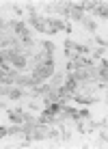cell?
Returning <instances> with one entry per match:
<instances>
[{
  "label": "cell",
  "instance_id": "1",
  "mask_svg": "<svg viewBox=\"0 0 108 149\" xmlns=\"http://www.w3.org/2000/svg\"><path fill=\"white\" fill-rule=\"evenodd\" d=\"M48 74H52V63H45L41 69H37V78H45Z\"/></svg>",
  "mask_w": 108,
  "mask_h": 149
},
{
  "label": "cell",
  "instance_id": "2",
  "mask_svg": "<svg viewBox=\"0 0 108 149\" xmlns=\"http://www.w3.org/2000/svg\"><path fill=\"white\" fill-rule=\"evenodd\" d=\"M59 108H61L59 104H52V106L48 108V112H50V115H56V112H59Z\"/></svg>",
  "mask_w": 108,
  "mask_h": 149
}]
</instances>
